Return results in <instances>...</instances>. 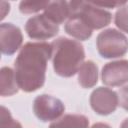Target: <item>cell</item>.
I'll return each mask as SVG.
<instances>
[{
	"label": "cell",
	"mask_w": 128,
	"mask_h": 128,
	"mask_svg": "<svg viewBox=\"0 0 128 128\" xmlns=\"http://www.w3.org/2000/svg\"><path fill=\"white\" fill-rule=\"evenodd\" d=\"M96 47L98 53L103 58H119L124 56L127 52V37L121 31L109 28L98 34L96 38Z\"/></svg>",
	"instance_id": "4"
},
{
	"label": "cell",
	"mask_w": 128,
	"mask_h": 128,
	"mask_svg": "<svg viewBox=\"0 0 128 128\" xmlns=\"http://www.w3.org/2000/svg\"><path fill=\"white\" fill-rule=\"evenodd\" d=\"M25 31L31 39L46 40L57 35L59 25L53 23L44 14H38L27 20Z\"/></svg>",
	"instance_id": "7"
},
{
	"label": "cell",
	"mask_w": 128,
	"mask_h": 128,
	"mask_svg": "<svg viewBox=\"0 0 128 128\" xmlns=\"http://www.w3.org/2000/svg\"><path fill=\"white\" fill-rule=\"evenodd\" d=\"M89 120L81 114H66L54 120L49 128H88Z\"/></svg>",
	"instance_id": "14"
},
{
	"label": "cell",
	"mask_w": 128,
	"mask_h": 128,
	"mask_svg": "<svg viewBox=\"0 0 128 128\" xmlns=\"http://www.w3.org/2000/svg\"><path fill=\"white\" fill-rule=\"evenodd\" d=\"M65 32L81 41L88 40L92 36V30L87 26V24L82 20V18L77 15H71L64 26Z\"/></svg>",
	"instance_id": "10"
},
{
	"label": "cell",
	"mask_w": 128,
	"mask_h": 128,
	"mask_svg": "<svg viewBox=\"0 0 128 128\" xmlns=\"http://www.w3.org/2000/svg\"><path fill=\"white\" fill-rule=\"evenodd\" d=\"M52 47L47 42H28L19 51L14 62V73L19 89L34 92L45 82L47 63Z\"/></svg>",
	"instance_id": "1"
},
{
	"label": "cell",
	"mask_w": 128,
	"mask_h": 128,
	"mask_svg": "<svg viewBox=\"0 0 128 128\" xmlns=\"http://www.w3.org/2000/svg\"><path fill=\"white\" fill-rule=\"evenodd\" d=\"M0 59H1V53H0Z\"/></svg>",
	"instance_id": "21"
},
{
	"label": "cell",
	"mask_w": 128,
	"mask_h": 128,
	"mask_svg": "<svg viewBox=\"0 0 128 128\" xmlns=\"http://www.w3.org/2000/svg\"><path fill=\"white\" fill-rule=\"evenodd\" d=\"M23 43V35L20 28L12 23L0 24V52L13 55Z\"/></svg>",
	"instance_id": "9"
},
{
	"label": "cell",
	"mask_w": 128,
	"mask_h": 128,
	"mask_svg": "<svg viewBox=\"0 0 128 128\" xmlns=\"http://www.w3.org/2000/svg\"><path fill=\"white\" fill-rule=\"evenodd\" d=\"M53 23L62 24L70 17L69 2L67 1H49L43 13Z\"/></svg>",
	"instance_id": "11"
},
{
	"label": "cell",
	"mask_w": 128,
	"mask_h": 128,
	"mask_svg": "<svg viewBox=\"0 0 128 128\" xmlns=\"http://www.w3.org/2000/svg\"><path fill=\"white\" fill-rule=\"evenodd\" d=\"M98 82V67L92 61L88 60L82 63L78 70V83L83 88H92Z\"/></svg>",
	"instance_id": "12"
},
{
	"label": "cell",
	"mask_w": 128,
	"mask_h": 128,
	"mask_svg": "<svg viewBox=\"0 0 128 128\" xmlns=\"http://www.w3.org/2000/svg\"><path fill=\"white\" fill-rule=\"evenodd\" d=\"M49 1H21L19 10L23 14H32L44 10Z\"/></svg>",
	"instance_id": "15"
},
{
	"label": "cell",
	"mask_w": 128,
	"mask_h": 128,
	"mask_svg": "<svg viewBox=\"0 0 128 128\" xmlns=\"http://www.w3.org/2000/svg\"><path fill=\"white\" fill-rule=\"evenodd\" d=\"M91 108L99 115L106 116L113 113L119 104L118 94L107 87H98L90 95Z\"/></svg>",
	"instance_id": "6"
},
{
	"label": "cell",
	"mask_w": 128,
	"mask_h": 128,
	"mask_svg": "<svg viewBox=\"0 0 128 128\" xmlns=\"http://www.w3.org/2000/svg\"><path fill=\"white\" fill-rule=\"evenodd\" d=\"M18 90L14 70L7 66L0 68V96H12Z\"/></svg>",
	"instance_id": "13"
},
{
	"label": "cell",
	"mask_w": 128,
	"mask_h": 128,
	"mask_svg": "<svg viewBox=\"0 0 128 128\" xmlns=\"http://www.w3.org/2000/svg\"><path fill=\"white\" fill-rule=\"evenodd\" d=\"M102 83L106 86H122L128 81V61L126 59L105 64L101 71Z\"/></svg>",
	"instance_id": "8"
},
{
	"label": "cell",
	"mask_w": 128,
	"mask_h": 128,
	"mask_svg": "<svg viewBox=\"0 0 128 128\" xmlns=\"http://www.w3.org/2000/svg\"><path fill=\"white\" fill-rule=\"evenodd\" d=\"M12 118V115L9 111L8 108H6L5 106L0 105V128L8 121Z\"/></svg>",
	"instance_id": "17"
},
{
	"label": "cell",
	"mask_w": 128,
	"mask_h": 128,
	"mask_svg": "<svg viewBox=\"0 0 128 128\" xmlns=\"http://www.w3.org/2000/svg\"><path fill=\"white\" fill-rule=\"evenodd\" d=\"M91 128H111L108 124L106 123H102V122H98V123H95L91 126Z\"/></svg>",
	"instance_id": "20"
},
{
	"label": "cell",
	"mask_w": 128,
	"mask_h": 128,
	"mask_svg": "<svg viewBox=\"0 0 128 128\" xmlns=\"http://www.w3.org/2000/svg\"><path fill=\"white\" fill-rule=\"evenodd\" d=\"M1 128H22V125L19 121L11 118L10 120H8Z\"/></svg>",
	"instance_id": "19"
},
{
	"label": "cell",
	"mask_w": 128,
	"mask_h": 128,
	"mask_svg": "<svg viewBox=\"0 0 128 128\" xmlns=\"http://www.w3.org/2000/svg\"><path fill=\"white\" fill-rule=\"evenodd\" d=\"M52 64L55 73L61 77L75 75L85 59L83 45L76 40L59 37L51 43Z\"/></svg>",
	"instance_id": "2"
},
{
	"label": "cell",
	"mask_w": 128,
	"mask_h": 128,
	"mask_svg": "<svg viewBox=\"0 0 128 128\" xmlns=\"http://www.w3.org/2000/svg\"><path fill=\"white\" fill-rule=\"evenodd\" d=\"M70 16L77 14L93 31L94 29H102L108 26L112 20V14L95 5L93 2L71 1L69 2Z\"/></svg>",
	"instance_id": "3"
},
{
	"label": "cell",
	"mask_w": 128,
	"mask_h": 128,
	"mask_svg": "<svg viewBox=\"0 0 128 128\" xmlns=\"http://www.w3.org/2000/svg\"><path fill=\"white\" fill-rule=\"evenodd\" d=\"M115 24L122 33L127 32V8L125 6L117 10L115 14Z\"/></svg>",
	"instance_id": "16"
},
{
	"label": "cell",
	"mask_w": 128,
	"mask_h": 128,
	"mask_svg": "<svg viewBox=\"0 0 128 128\" xmlns=\"http://www.w3.org/2000/svg\"><path fill=\"white\" fill-rule=\"evenodd\" d=\"M65 111L63 102L51 95L42 94L37 96L33 102V112L42 122L54 121Z\"/></svg>",
	"instance_id": "5"
},
{
	"label": "cell",
	"mask_w": 128,
	"mask_h": 128,
	"mask_svg": "<svg viewBox=\"0 0 128 128\" xmlns=\"http://www.w3.org/2000/svg\"><path fill=\"white\" fill-rule=\"evenodd\" d=\"M10 12V3L7 1H0V21H2Z\"/></svg>",
	"instance_id": "18"
}]
</instances>
